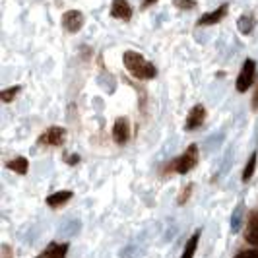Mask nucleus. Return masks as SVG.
I'll return each instance as SVG.
<instances>
[{"label": "nucleus", "instance_id": "f257e3e1", "mask_svg": "<svg viewBox=\"0 0 258 258\" xmlns=\"http://www.w3.org/2000/svg\"><path fill=\"white\" fill-rule=\"evenodd\" d=\"M122 62H124V68L136 80H154L157 76V68L154 66V62L146 60L140 52L126 51L122 54Z\"/></svg>", "mask_w": 258, "mask_h": 258}, {"label": "nucleus", "instance_id": "f03ea898", "mask_svg": "<svg viewBox=\"0 0 258 258\" xmlns=\"http://www.w3.org/2000/svg\"><path fill=\"white\" fill-rule=\"evenodd\" d=\"M196 163H198V146L196 144H190L186 150H184V154L179 155L177 159H173L171 163L167 165V171H175V173H188V171H192L196 167Z\"/></svg>", "mask_w": 258, "mask_h": 258}, {"label": "nucleus", "instance_id": "7ed1b4c3", "mask_svg": "<svg viewBox=\"0 0 258 258\" xmlns=\"http://www.w3.org/2000/svg\"><path fill=\"white\" fill-rule=\"evenodd\" d=\"M254 80H256V62L252 58H246L245 62H243V68H241L239 76H237L235 88H237L239 93H245L254 84Z\"/></svg>", "mask_w": 258, "mask_h": 258}, {"label": "nucleus", "instance_id": "20e7f679", "mask_svg": "<svg viewBox=\"0 0 258 258\" xmlns=\"http://www.w3.org/2000/svg\"><path fill=\"white\" fill-rule=\"evenodd\" d=\"M66 140V130L62 126H51L39 136V146H47V148H58Z\"/></svg>", "mask_w": 258, "mask_h": 258}, {"label": "nucleus", "instance_id": "39448f33", "mask_svg": "<svg viewBox=\"0 0 258 258\" xmlns=\"http://www.w3.org/2000/svg\"><path fill=\"white\" fill-rule=\"evenodd\" d=\"M84 22H86V18L80 10H68L62 14V27L68 33H78L84 27Z\"/></svg>", "mask_w": 258, "mask_h": 258}, {"label": "nucleus", "instance_id": "423d86ee", "mask_svg": "<svg viewBox=\"0 0 258 258\" xmlns=\"http://www.w3.org/2000/svg\"><path fill=\"white\" fill-rule=\"evenodd\" d=\"M204 120H206V107L204 105H194L188 116H186V120H184V130L192 132V130L200 128L204 124Z\"/></svg>", "mask_w": 258, "mask_h": 258}, {"label": "nucleus", "instance_id": "0eeeda50", "mask_svg": "<svg viewBox=\"0 0 258 258\" xmlns=\"http://www.w3.org/2000/svg\"><path fill=\"white\" fill-rule=\"evenodd\" d=\"M113 140L118 146L126 144L130 140V120L128 116H118L113 124Z\"/></svg>", "mask_w": 258, "mask_h": 258}, {"label": "nucleus", "instance_id": "6e6552de", "mask_svg": "<svg viewBox=\"0 0 258 258\" xmlns=\"http://www.w3.org/2000/svg\"><path fill=\"white\" fill-rule=\"evenodd\" d=\"M227 10H229V6H227V4H221L220 8H216L214 12L204 14V16L198 20V27L216 26V24H220L221 20H225V16H227Z\"/></svg>", "mask_w": 258, "mask_h": 258}, {"label": "nucleus", "instance_id": "1a4fd4ad", "mask_svg": "<svg viewBox=\"0 0 258 258\" xmlns=\"http://www.w3.org/2000/svg\"><path fill=\"white\" fill-rule=\"evenodd\" d=\"M111 16L115 20L128 22L130 18H132V6H130L126 0H113V4H111Z\"/></svg>", "mask_w": 258, "mask_h": 258}, {"label": "nucleus", "instance_id": "9d476101", "mask_svg": "<svg viewBox=\"0 0 258 258\" xmlns=\"http://www.w3.org/2000/svg\"><path fill=\"white\" fill-rule=\"evenodd\" d=\"M245 239L246 243L258 246V212H250L245 227Z\"/></svg>", "mask_w": 258, "mask_h": 258}, {"label": "nucleus", "instance_id": "9b49d317", "mask_svg": "<svg viewBox=\"0 0 258 258\" xmlns=\"http://www.w3.org/2000/svg\"><path fill=\"white\" fill-rule=\"evenodd\" d=\"M66 252H68L66 243H51L39 254V258H66Z\"/></svg>", "mask_w": 258, "mask_h": 258}, {"label": "nucleus", "instance_id": "f8f14e48", "mask_svg": "<svg viewBox=\"0 0 258 258\" xmlns=\"http://www.w3.org/2000/svg\"><path fill=\"white\" fill-rule=\"evenodd\" d=\"M254 24H256V20H254L252 14H243V16L239 18V22H237V27H239V31H241L243 35H250L252 29H254Z\"/></svg>", "mask_w": 258, "mask_h": 258}, {"label": "nucleus", "instance_id": "ddd939ff", "mask_svg": "<svg viewBox=\"0 0 258 258\" xmlns=\"http://www.w3.org/2000/svg\"><path fill=\"white\" fill-rule=\"evenodd\" d=\"M70 198H72V192H70V190H60V192L51 194V196L47 198V204L51 208H58V206H62V204H66Z\"/></svg>", "mask_w": 258, "mask_h": 258}, {"label": "nucleus", "instance_id": "4468645a", "mask_svg": "<svg viewBox=\"0 0 258 258\" xmlns=\"http://www.w3.org/2000/svg\"><path fill=\"white\" fill-rule=\"evenodd\" d=\"M6 167L16 171L18 175H26L27 169H29V163H27L26 157H16V159H12V161H8V163H6Z\"/></svg>", "mask_w": 258, "mask_h": 258}, {"label": "nucleus", "instance_id": "2eb2a0df", "mask_svg": "<svg viewBox=\"0 0 258 258\" xmlns=\"http://www.w3.org/2000/svg\"><path fill=\"white\" fill-rule=\"evenodd\" d=\"M256 152H252L250 154V157H248V161H246L245 165V171H243V181L248 182L250 179H252V175H254V169H256Z\"/></svg>", "mask_w": 258, "mask_h": 258}, {"label": "nucleus", "instance_id": "dca6fc26", "mask_svg": "<svg viewBox=\"0 0 258 258\" xmlns=\"http://www.w3.org/2000/svg\"><path fill=\"white\" fill-rule=\"evenodd\" d=\"M198 239H200V233H194L192 237L186 241V246L182 250V256L181 258H192L194 252H196V245H198Z\"/></svg>", "mask_w": 258, "mask_h": 258}, {"label": "nucleus", "instance_id": "f3484780", "mask_svg": "<svg viewBox=\"0 0 258 258\" xmlns=\"http://www.w3.org/2000/svg\"><path fill=\"white\" fill-rule=\"evenodd\" d=\"M20 86H12V88H6V90H2V93H0V99L4 101V103H10V101H14L16 99V95L20 93Z\"/></svg>", "mask_w": 258, "mask_h": 258}, {"label": "nucleus", "instance_id": "a211bd4d", "mask_svg": "<svg viewBox=\"0 0 258 258\" xmlns=\"http://www.w3.org/2000/svg\"><path fill=\"white\" fill-rule=\"evenodd\" d=\"M173 4L179 10H192V8H196V0H173Z\"/></svg>", "mask_w": 258, "mask_h": 258}, {"label": "nucleus", "instance_id": "6ab92c4d", "mask_svg": "<svg viewBox=\"0 0 258 258\" xmlns=\"http://www.w3.org/2000/svg\"><path fill=\"white\" fill-rule=\"evenodd\" d=\"M192 184H186L184 188H182V192H181V196H179V204H184L188 198H190V192H192Z\"/></svg>", "mask_w": 258, "mask_h": 258}, {"label": "nucleus", "instance_id": "aec40b11", "mask_svg": "<svg viewBox=\"0 0 258 258\" xmlns=\"http://www.w3.org/2000/svg\"><path fill=\"white\" fill-rule=\"evenodd\" d=\"M235 258H258V250H243Z\"/></svg>", "mask_w": 258, "mask_h": 258}, {"label": "nucleus", "instance_id": "412c9836", "mask_svg": "<svg viewBox=\"0 0 258 258\" xmlns=\"http://www.w3.org/2000/svg\"><path fill=\"white\" fill-rule=\"evenodd\" d=\"M78 161H80V155H68V157H66V163H68V165H76Z\"/></svg>", "mask_w": 258, "mask_h": 258}, {"label": "nucleus", "instance_id": "4be33fe9", "mask_svg": "<svg viewBox=\"0 0 258 258\" xmlns=\"http://www.w3.org/2000/svg\"><path fill=\"white\" fill-rule=\"evenodd\" d=\"M159 0H144L142 2V8L146 10V8H150V6H154V4H157Z\"/></svg>", "mask_w": 258, "mask_h": 258}, {"label": "nucleus", "instance_id": "5701e85b", "mask_svg": "<svg viewBox=\"0 0 258 258\" xmlns=\"http://www.w3.org/2000/svg\"><path fill=\"white\" fill-rule=\"evenodd\" d=\"M252 109L258 111V86H256V91H254V97H252Z\"/></svg>", "mask_w": 258, "mask_h": 258}]
</instances>
